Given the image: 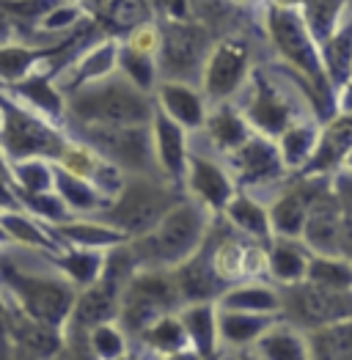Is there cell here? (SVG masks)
Returning <instances> with one entry per match:
<instances>
[{"label": "cell", "mask_w": 352, "mask_h": 360, "mask_svg": "<svg viewBox=\"0 0 352 360\" xmlns=\"http://www.w3.org/2000/svg\"><path fill=\"white\" fill-rule=\"evenodd\" d=\"M218 360H262V358L253 352V347H239V349H220Z\"/></svg>", "instance_id": "cell-49"}, {"label": "cell", "mask_w": 352, "mask_h": 360, "mask_svg": "<svg viewBox=\"0 0 352 360\" xmlns=\"http://www.w3.org/2000/svg\"><path fill=\"white\" fill-rule=\"evenodd\" d=\"M322 69L325 77L333 86H344L352 77V25L336 30L322 44Z\"/></svg>", "instance_id": "cell-38"}, {"label": "cell", "mask_w": 352, "mask_h": 360, "mask_svg": "<svg viewBox=\"0 0 352 360\" xmlns=\"http://www.w3.org/2000/svg\"><path fill=\"white\" fill-rule=\"evenodd\" d=\"M151 127V143H154V157H157V165L163 171L165 179L182 184L184 179V168H187V129L179 127L171 116H165L157 105H154V116L149 121Z\"/></svg>", "instance_id": "cell-17"}, {"label": "cell", "mask_w": 352, "mask_h": 360, "mask_svg": "<svg viewBox=\"0 0 352 360\" xmlns=\"http://www.w3.org/2000/svg\"><path fill=\"white\" fill-rule=\"evenodd\" d=\"M154 105L171 116V119L184 127L187 132H199L204 127L209 102L204 99L201 89L187 86V83H174V80H160L154 89Z\"/></svg>", "instance_id": "cell-21"}, {"label": "cell", "mask_w": 352, "mask_h": 360, "mask_svg": "<svg viewBox=\"0 0 352 360\" xmlns=\"http://www.w3.org/2000/svg\"><path fill=\"white\" fill-rule=\"evenodd\" d=\"M80 22H83V8H80L77 3L61 0L56 8H50V11L36 22V28L47 30V33H53V36H69Z\"/></svg>", "instance_id": "cell-46"}, {"label": "cell", "mask_w": 352, "mask_h": 360, "mask_svg": "<svg viewBox=\"0 0 352 360\" xmlns=\"http://www.w3.org/2000/svg\"><path fill=\"white\" fill-rule=\"evenodd\" d=\"M311 250L303 245V240L292 237H272L267 242V278L275 286H292L306 278Z\"/></svg>", "instance_id": "cell-25"}, {"label": "cell", "mask_w": 352, "mask_h": 360, "mask_svg": "<svg viewBox=\"0 0 352 360\" xmlns=\"http://www.w3.org/2000/svg\"><path fill=\"white\" fill-rule=\"evenodd\" d=\"M267 28L275 41V47L281 50V56L297 66L317 89H325V69H322V56L317 50L314 36L308 33L303 17L294 8H270L267 14Z\"/></svg>", "instance_id": "cell-10"}, {"label": "cell", "mask_w": 352, "mask_h": 360, "mask_svg": "<svg viewBox=\"0 0 352 360\" xmlns=\"http://www.w3.org/2000/svg\"><path fill=\"white\" fill-rule=\"evenodd\" d=\"M330 184H333L330 174H300V179L292 181V184H287V187L275 195V201L267 207L272 237H292V240H300L311 201L322 193L325 187H330Z\"/></svg>", "instance_id": "cell-13"}, {"label": "cell", "mask_w": 352, "mask_h": 360, "mask_svg": "<svg viewBox=\"0 0 352 360\" xmlns=\"http://www.w3.org/2000/svg\"><path fill=\"white\" fill-rule=\"evenodd\" d=\"M347 0H300L303 6V22L308 33L314 36L317 44H325L339 25V17H341V8H344Z\"/></svg>", "instance_id": "cell-40"}, {"label": "cell", "mask_w": 352, "mask_h": 360, "mask_svg": "<svg viewBox=\"0 0 352 360\" xmlns=\"http://www.w3.org/2000/svg\"><path fill=\"white\" fill-rule=\"evenodd\" d=\"M151 116H154V94L132 86L118 69L99 80L83 83L63 96L66 124L124 127V124H149Z\"/></svg>", "instance_id": "cell-2"}, {"label": "cell", "mask_w": 352, "mask_h": 360, "mask_svg": "<svg viewBox=\"0 0 352 360\" xmlns=\"http://www.w3.org/2000/svg\"><path fill=\"white\" fill-rule=\"evenodd\" d=\"M184 198V187L165 176H124V184L102 212L91 214L127 240L151 231L165 212Z\"/></svg>", "instance_id": "cell-4"}, {"label": "cell", "mask_w": 352, "mask_h": 360, "mask_svg": "<svg viewBox=\"0 0 352 360\" xmlns=\"http://www.w3.org/2000/svg\"><path fill=\"white\" fill-rule=\"evenodd\" d=\"M116 69L132 83V86H138L141 91H146V94H154L157 83H160L154 56L138 53V50H130L127 44H118Z\"/></svg>", "instance_id": "cell-41"}, {"label": "cell", "mask_w": 352, "mask_h": 360, "mask_svg": "<svg viewBox=\"0 0 352 360\" xmlns=\"http://www.w3.org/2000/svg\"><path fill=\"white\" fill-rule=\"evenodd\" d=\"M341 94H339V110L341 113H352V77L344 83V86H339Z\"/></svg>", "instance_id": "cell-50"}, {"label": "cell", "mask_w": 352, "mask_h": 360, "mask_svg": "<svg viewBox=\"0 0 352 360\" xmlns=\"http://www.w3.org/2000/svg\"><path fill=\"white\" fill-rule=\"evenodd\" d=\"M0 229H3L6 240L11 242V245H23V248H33V250H47V253L63 250V245L50 231V226L36 220L25 210H0Z\"/></svg>", "instance_id": "cell-28"}, {"label": "cell", "mask_w": 352, "mask_h": 360, "mask_svg": "<svg viewBox=\"0 0 352 360\" xmlns=\"http://www.w3.org/2000/svg\"><path fill=\"white\" fill-rule=\"evenodd\" d=\"M278 289H281V319L303 333L352 316V289H327L311 281H300Z\"/></svg>", "instance_id": "cell-9"}, {"label": "cell", "mask_w": 352, "mask_h": 360, "mask_svg": "<svg viewBox=\"0 0 352 360\" xmlns=\"http://www.w3.org/2000/svg\"><path fill=\"white\" fill-rule=\"evenodd\" d=\"M116 360H144V358H141V355H138V352L130 347V352H124V355H121V358H116Z\"/></svg>", "instance_id": "cell-53"}, {"label": "cell", "mask_w": 352, "mask_h": 360, "mask_svg": "<svg viewBox=\"0 0 352 360\" xmlns=\"http://www.w3.org/2000/svg\"><path fill=\"white\" fill-rule=\"evenodd\" d=\"M320 124L311 119H294L278 138H275V146L281 151V160L287 165V171H303V165L311 160V154L317 149V141H320Z\"/></svg>", "instance_id": "cell-35"}, {"label": "cell", "mask_w": 352, "mask_h": 360, "mask_svg": "<svg viewBox=\"0 0 352 360\" xmlns=\"http://www.w3.org/2000/svg\"><path fill=\"white\" fill-rule=\"evenodd\" d=\"M234 3H248V0H234Z\"/></svg>", "instance_id": "cell-56"}, {"label": "cell", "mask_w": 352, "mask_h": 360, "mask_svg": "<svg viewBox=\"0 0 352 360\" xmlns=\"http://www.w3.org/2000/svg\"><path fill=\"white\" fill-rule=\"evenodd\" d=\"M0 360H3V347H0Z\"/></svg>", "instance_id": "cell-57"}, {"label": "cell", "mask_w": 352, "mask_h": 360, "mask_svg": "<svg viewBox=\"0 0 352 360\" xmlns=\"http://www.w3.org/2000/svg\"><path fill=\"white\" fill-rule=\"evenodd\" d=\"M151 360H204L193 347H184V349H176L171 355H160V358H151Z\"/></svg>", "instance_id": "cell-51"}, {"label": "cell", "mask_w": 352, "mask_h": 360, "mask_svg": "<svg viewBox=\"0 0 352 360\" xmlns=\"http://www.w3.org/2000/svg\"><path fill=\"white\" fill-rule=\"evenodd\" d=\"M66 143V132L56 121L30 110L8 91L0 89V151L8 162L44 157L56 160Z\"/></svg>", "instance_id": "cell-7"}, {"label": "cell", "mask_w": 352, "mask_h": 360, "mask_svg": "<svg viewBox=\"0 0 352 360\" xmlns=\"http://www.w3.org/2000/svg\"><path fill=\"white\" fill-rule=\"evenodd\" d=\"M226 217V223L234 229L239 237L253 242H267L272 240V231H270V214L259 198H253L251 193H242L237 190L232 195V201L223 207L220 212Z\"/></svg>", "instance_id": "cell-29"}, {"label": "cell", "mask_w": 352, "mask_h": 360, "mask_svg": "<svg viewBox=\"0 0 352 360\" xmlns=\"http://www.w3.org/2000/svg\"><path fill=\"white\" fill-rule=\"evenodd\" d=\"M212 53L209 30L190 20H168L160 28L157 44V75L160 80H174L187 86H201V72Z\"/></svg>", "instance_id": "cell-8"}, {"label": "cell", "mask_w": 352, "mask_h": 360, "mask_svg": "<svg viewBox=\"0 0 352 360\" xmlns=\"http://www.w3.org/2000/svg\"><path fill=\"white\" fill-rule=\"evenodd\" d=\"M42 58H44V50H33V47L17 44V41L0 44V86H11V83L23 80L39 66Z\"/></svg>", "instance_id": "cell-43"}, {"label": "cell", "mask_w": 352, "mask_h": 360, "mask_svg": "<svg viewBox=\"0 0 352 360\" xmlns=\"http://www.w3.org/2000/svg\"><path fill=\"white\" fill-rule=\"evenodd\" d=\"M149 3H154L171 20H187V14H190V0H149Z\"/></svg>", "instance_id": "cell-48"}, {"label": "cell", "mask_w": 352, "mask_h": 360, "mask_svg": "<svg viewBox=\"0 0 352 360\" xmlns=\"http://www.w3.org/2000/svg\"><path fill=\"white\" fill-rule=\"evenodd\" d=\"M118 297H121V286H116L113 281L99 275L94 283L77 289V297H75V305H72V314H69L66 325L69 328H80V330H91L96 325L116 322Z\"/></svg>", "instance_id": "cell-19"}, {"label": "cell", "mask_w": 352, "mask_h": 360, "mask_svg": "<svg viewBox=\"0 0 352 360\" xmlns=\"http://www.w3.org/2000/svg\"><path fill=\"white\" fill-rule=\"evenodd\" d=\"M179 319L187 330L190 347L204 360H218L220 341H218V305L215 302H184L179 308Z\"/></svg>", "instance_id": "cell-26"}, {"label": "cell", "mask_w": 352, "mask_h": 360, "mask_svg": "<svg viewBox=\"0 0 352 360\" xmlns=\"http://www.w3.org/2000/svg\"><path fill=\"white\" fill-rule=\"evenodd\" d=\"M212 217L215 214L206 207L184 195L176 207H171L160 217V223L151 231L127 240L132 256H135V264L174 270L176 264H182L201 248Z\"/></svg>", "instance_id": "cell-3"}, {"label": "cell", "mask_w": 352, "mask_h": 360, "mask_svg": "<svg viewBox=\"0 0 352 360\" xmlns=\"http://www.w3.org/2000/svg\"><path fill=\"white\" fill-rule=\"evenodd\" d=\"M66 3H77V6H80V3H86V0H66Z\"/></svg>", "instance_id": "cell-55"}, {"label": "cell", "mask_w": 352, "mask_h": 360, "mask_svg": "<svg viewBox=\"0 0 352 360\" xmlns=\"http://www.w3.org/2000/svg\"><path fill=\"white\" fill-rule=\"evenodd\" d=\"M300 240H303V245L311 253L344 256L341 253V245H344V217H341V201H339L333 184L325 187L322 193L311 201Z\"/></svg>", "instance_id": "cell-15"}, {"label": "cell", "mask_w": 352, "mask_h": 360, "mask_svg": "<svg viewBox=\"0 0 352 360\" xmlns=\"http://www.w3.org/2000/svg\"><path fill=\"white\" fill-rule=\"evenodd\" d=\"M53 264L58 267L77 289H83L88 283H94L102 272L105 264V250H94V248H63L58 253H50Z\"/></svg>", "instance_id": "cell-37"}, {"label": "cell", "mask_w": 352, "mask_h": 360, "mask_svg": "<svg viewBox=\"0 0 352 360\" xmlns=\"http://www.w3.org/2000/svg\"><path fill=\"white\" fill-rule=\"evenodd\" d=\"M77 286L53 264L47 250L0 245V300L17 305L30 319L61 328L66 325Z\"/></svg>", "instance_id": "cell-1"}, {"label": "cell", "mask_w": 352, "mask_h": 360, "mask_svg": "<svg viewBox=\"0 0 352 360\" xmlns=\"http://www.w3.org/2000/svg\"><path fill=\"white\" fill-rule=\"evenodd\" d=\"M218 308H229V311H251V314H272L281 316V289L272 283L259 281H239L234 286H229L218 300Z\"/></svg>", "instance_id": "cell-31"}, {"label": "cell", "mask_w": 352, "mask_h": 360, "mask_svg": "<svg viewBox=\"0 0 352 360\" xmlns=\"http://www.w3.org/2000/svg\"><path fill=\"white\" fill-rule=\"evenodd\" d=\"M253 352L262 360H308L306 333L284 322L281 316L256 338Z\"/></svg>", "instance_id": "cell-33"}, {"label": "cell", "mask_w": 352, "mask_h": 360, "mask_svg": "<svg viewBox=\"0 0 352 360\" xmlns=\"http://www.w3.org/2000/svg\"><path fill=\"white\" fill-rule=\"evenodd\" d=\"M3 91H8L14 99H20L23 105H28L30 110H36V113H42L44 119L56 121L61 124L63 121V94L58 91L56 86V80H53V75H47V72H42L39 66L25 75L23 80H17V83H11V86H0Z\"/></svg>", "instance_id": "cell-23"}, {"label": "cell", "mask_w": 352, "mask_h": 360, "mask_svg": "<svg viewBox=\"0 0 352 360\" xmlns=\"http://www.w3.org/2000/svg\"><path fill=\"white\" fill-rule=\"evenodd\" d=\"M248 60V47L239 41H220L218 47H212L201 72V94L206 102H229L245 86Z\"/></svg>", "instance_id": "cell-14"}, {"label": "cell", "mask_w": 352, "mask_h": 360, "mask_svg": "<svg viewBox=\"0 0 352 360\" xmlns=\"http://www.w3.org/2000/svg\"><path fill=\"white\" fill-rule=\"evenodd\" d=\"M50 231L61 240L63 248H94V250H108L113 245L127 242V237L116 231L113 226L96 220V217H72V220H63L58 226H50Z\"/></svg>", "instance_id": "cell-27"}, {"label": "cell", "mask_w": 352, "mask_h": 360, "mask_svg": "<svg viewBox=\"0 0 352 360\" xmlns=\"http://www.w3.org/2000/svg\"><path fill=\"white\" fill-rule=\"evenodd\" d=\"M308 360H352V316L306 333Z\"/></svg>", "instance_id": "cell-36"}, {"label": "cell", "mask_w": 352, "mask_h": 360, "mask_svg": "<svg viewBox=\"0 0 352 360\" xmlns=\"http://www.w3.org/2000/svg\"><path fill=\"white\" fill-rule=\"evenodd\" d=\"M237 187H267L281 181L289 171L281 160V151L272 138L253 132L245 143L223 157Z\"/></svg>", "instance_id": "cell-11"}, {"label": "cell", "mask_w": 352, "mask_h": 360, "mask_svg": "<svg viewBox=\"0 0 352 360\" xmlns=\"http://www.w3.org/2000/svg\"><path fill=\"white\" fill-rule=\"evenodd\" d=\"M176 289H179V297L182 302H215L229 286L212 272L209 264V250H206V237L201 242V248L184 259L182 264H176L174 270Z\"/></svg>", "instance_id": "cell-20"}, {"label": "cell", "mask_w": 352, "mask_h": 360, "mask_svg": "<svg viewBox=\"0 0 352 360\" xmlns=\"http://www.w3.org/2000/svg\"><path fill=\"white\" fill-rule=\"evenodd\" d=\"M63 132L75 141H83L105 162L116 165L127 176H163L149 124H124V127H96V124H61Z\"/></svg>", "instance_id": "cell-5"}, {"label": "cell", "mask_w": 352, "mask_h": 360, "mask_svg": "<svg viewBox=\"0 0 352 360\" xmlns=\"http://www.w3.org/2000/svg\"><path fill=\"white\" fill-rule=\"evenodd\" d=\"M116 58H118V41L116 39H99L94 44H88L86 50L75 60H69L63 69L53 75L58 91L66 96L69 91H75L83 83L99 80L111 72H116Z\"/></svg>", "instance_id": "cell-18"}, {"label": "cell", "mask_w": 352, "mask_h": 360, "mask_svg": "<svg viewBox=\"0 0 352 360\" xmlns=\"http://www.w3.org/2000/svg\"><path fill=\"white\" fill-rule=\"evenodd\" d=\"M341 165H344V168H347V171L352 174V149H350V154L344 157V162H341Z\"/></svg>", "instance_id": "cell-54"}, {"label": "cell", "mask_w": 352, "mask_h": 360, "mask_svg": "<svg viewBox=\"0 0 352 360\" xmlns=\"http://www.w3.org/2000/svg\"><path fill=\"white\" fill-rule=\"evenodd\" d=\"M11 181L17 193H47L53 190V160L44 157H28L8 162Z\"/></svg>", "instance_id": "cell-42"}, {"label": "cell", "mask_w": 352, "mask_h": 360, "mask_svg": "<svg viewBox=\"0 0 352 360\" xmlns=\"http://www.w3.org/2000/svg\"><path fill=\"white\" fill-rule=\"evenodd\" d=\"M352 149V113H341L320 129L317 149L297 174H333Z\"/></svg>", "instance_id": "cell-22"}, {"label": "cell", "mask_w": 352, "mask_h": 360, "mask_svg": "<svg viewBox=\"0 0 352 360\" xmlns=\"http://www.w3.org/2000/svg\"><path fill=\"white\" fill-rule=\"evenodd\" d=\"M303 281H311V283L327 286V289H352V259L311 253Z\"/></svg>", "instance_id": "cell-39"}, {"label": "cell", "mask_w": 352, "mask_h": 360, "mask_svg": "<svg viewBox=\"0 0 352 360\" xmlns=\"http://www.w3.org/2000/svg\"><path fill=\"white\" fill-rule=\"evenodd\" d=\"M102 20L108 30L130 33L138 25L151 22V3L149 0H108L102 8Z\"/></svg>", "instance_id": "cell-44"}, {"label": "cell", "mask_w": 352, "mask_h": 360, "mask_svg": "<svg viewBox=\"0 0 352 360\" xmlns=\"http://www.w3.org/2000/svg\"><path fill=\"white\" fill-rule=\"evenodd\" d=\"M53 190L61 195V201L69 207V212L80 214V217L96 214V212H102L111 204V198H105L91 181L63 171L56 162H53Z\"/></svg>", "instance_id": "cell-34"}, {"label": "cell", "mask_w": 352, "mask_h": 360, "mask_svg": "<svg viewBox=\"0 0 352 360\" xmlns=\"http://www.w3.org/2000/svg\"><path fill=\"white\" fill-rule=\"evenodd\" d=\"M184 302L179 297L174 272L165 267H138L124 283L118 297L116 325L130 335V344L165 314H176Z\"/></svg>", "instance_id": "cell-6"}, {"label": "cell", "mask_w": 352, "mask_h": 360, "mask_svg": "<svg viewBox=\"0 0 352 360\" xmlns=\"http://www.w3.org/2000/svg\"><path fill=\"white\" fill-rule=\"evenodd\" d=\"M184 347H190V341H187V330H184L182 319H179V311L160 316L157 322H151L146 330L132 341V349L144 360L171 355V352L184 349Z\"/></svg>", "instance_id": "cell-32"}, {"label": "cell", "mask_w": 352, "mask_h": 360, "mask_svg": "<svg viewBox=\"0 0 352 360\" xmlns=\"http://www.w3.org/2000/svg\"><path fill=\"white\" fill-rule=\"evenodd\" d=\"M201 129L206 132V141L212 143L218 157H226L229 151H234L239 143H245L253 135L242 110H237L232 102H215L212 110H206Z\"/></svg>", "instance_id": "cell-24"}, {"label": "cell", "mask_w": 352, "mask_h": 360, "mask_svg": "<svg viewBox=\"0 0 352 360\" xmlns=\"http://www.w3.org/2000/svg\"><path fill=\"white\" fill-rule=\"evenodd\" d=\"M88 335V347L91 352L99 360H116L121 358L124 352H130V335L118 328L116 322H105V325H96L86 330Z\"/></svg>", "instance_id": "cell-45"}, {"label": "cell", "mask_w": 352, "mask_h": 360, "mask_svg": "<svg viewBox=\"0 0 352 360\" xmlns=\"http://www.w3.org/2000/svg\"><path fill=\"white\" fill-rule=\"evenodd\" d=\"M130 50L146 53V56H157V44H160V28H154L151 22L138 25L135 30H130V39L124 41Z\"/></svg>", "instance_id": "cell-47"}, {"label": "cell", "mask_w": 352, "mask_h": 360, "mask_svg": "<svg viewBox=\"0 0 352 360\" xmlns=\"http://www.w3.org/2000/svg\"><path fill=\"white\" fill-rule=\"evenodd\" d=\"M242 116L251 124L253 132L267 135V138H272V141H275L294 119H300L297 110H294V105L289 102V96L278 89L275 83H270L264 75L256 77L253 91H251V96H248V102H245V108H242Z\"/></svg>", "instance_id": "cell-16"}, {"label": "cell", "mask_w": 352, "mask_h": 360, "mask_svg": "<svg viewBox=\"0 0 352 360\" xmlns=\"http://www.w3.org/2000/svg\"><path fill=\"white\" fill-rule=\"evenodd\" d=\"M184 195L199 201L201 207L220 214L223 207L232 201V195L237 193V184L223 162V157L206 154V151H190L187 154V168H184Z\"/></svg>", "instance_id": "cell-12"}, {"label": "cell", "mask_w": 352, "mask_h": 360, "mask_svg": "<svg viewBox=\"0 0 352 360\" xmlns=\"http://www.w3.org/2000/svg\"><path fill=\"white\" fill-rule=\"evenodd\" d=\"M275 319H278V316H272V314H251V311L218 308V341H220V349L253 347L256 338H259Z\"/></svg>", "instance_id": "cell-30"}, {"label": "cell", "mask_w": 352, "mask_h": 360, "mask_svg": "<svg viewBox=\"0 0 352 360\" xmlns=\"http://www.w3.org/2000/svg\"><path fill=\"white\" fill-rule=\"evenodd\" d=\"M297 3H300V0H272L275 8H294Z\"/></svg>", "instance_id": "cell-52"}]
</instances>
